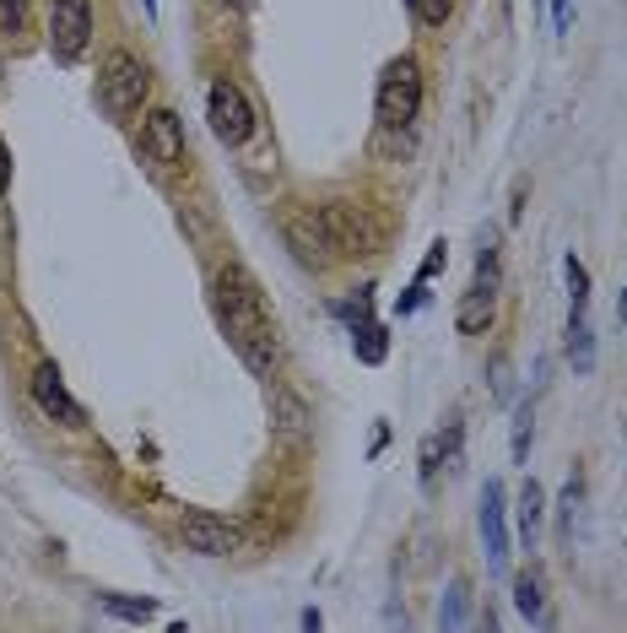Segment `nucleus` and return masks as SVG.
I'll return each mask as SVG.
<instances>
[{
  "instance_id": "f257e3e1",
  "label": "nucleus",
  "mask_w": 627,
  "mask_h": 633,
  "mask_svg": "<svg viewBox=\"0 0 627 633\" xmlns=\"http://www.w3.org/2000/svg\"><path fill=\"white\" fill-rule=\"evenodd\" d=\"M216 314H222V331L239 346V358L250 363L254 374H276L282 363V341H276V325L265 314V298H260V282H254L244 265H222L216 271Z\"/></svg>"
},
{
  "instance_id": "f03ea898",
  "label": "nucleus",
  "mask_w": 627,
  "mask_h": 633,
  "mask_svg": "<svg viewBox=\"0 0 627 633\" xmlns=\"http://www.w3.org/2000/svg\"><path fill=\"white\" fill-rule=\"evenodd\" d=\"M146 92H152L146 60L130 54V49H114V54L103 60V71H98V103H103V114L125 120V114H135V109L146 103Z\"/></svg>"
},
{
  "instance_id": "7ed1b4c3",
  "label": "nucleus",
  "mask_w": 627,
  "mask_h": 633,
  "mask_svg": "<svg viewBox=\"0 0 627 633\" xmlns=\"http://www.w3.org/2000/svg\"><path fill=\"white\" fill-rule=\"evenodd\" d=\"M282 239H287V250L303 260V265H331L335 254V239H331V222H325V207H303V201H287L282 207Z\"/></svg>"
},
{
  "instance_id": "20e7f679",
  "label": "nucleus",
  "mask_w": 627,
  "mask_h": 633,
  "mask_svg": "<svg viewBox=\"0 0 627 633\" xmlns=\"http://www.w3.org/2000/svg\"><path fill=\"white\" fill-rule=\"evenodd\" d=\"M374 109H378V125H384V130H406L412 120H417V109H422V71H417V60H390V66H384Z\"/></svg>"
},
{
  "instance_id": "39448f33",
  "label": "nucleus",
  "mask_w": 627,
  "mask_h": 633,
  "mask_svg": "<svg viewBox=\"0 0 627 633\" xmlns=\"http://www.w3.org/2000/svg\"><path fill=\"white\" fill-rule=\"evenodd\" d=\"M206 120H211V135H216V141L244 147L254 135V109H250V98H244V87L216 77V82L206 87Z\"/></svg>"
},
{
  "instance_id": "423d86ee",
  "label": "nucleus",
  "mask_w": 627,
  "mask_h": 633,
  "mask_svg": "<svg viewBox=\"0 0 627 633\" xmlns=\"http://www.w3.org/2000/svg\"><path fill=\"white\" fill-rule=\"evenodd\" d=\"M92 43V0H49V54L77 66Z\"/></svg>"
},
{
  "instance_id": "0eeeda50",
  "label": "nucleus",
  "mask_w": 627,
  "mask_h": 633,
  "mask_svg": "<svg viewBox=\"0 0 627 633\" xmlns=\"http://www.w3.org/2000/svg\"><path fill=\"white\" fill-rule=\"evenodd\" d=\"M141 152L158 163V169H179L184 163V120L173 109H152L146 125H141Z\"/></svg>"
},
{
  "instance_id": "6e6552de",
  "label": "nucleus",
  "mask_w": 627,
  "mask_h": 633,
  "mask_svg": "<svg viewBox=\"0 0 627 633\" xmlns=\"http://www.w3.org/2000/svg\"><path fill=\"white\" fill-rule=\"evenodd\" d=\"M179 536H184V547L195 552V557H233V552H239V531H233L227 520H216V514H206V509L184 514Z\"/></svg>"
},
{
  "instance_id": "1a4fd4ad",
  "label": "nucleus",
  "mask_w": 627,
  "mask_h": 633,
  "mask_svg": "<svg viewBox=\"0 0 627 633\" xmlns=\"http://www.w3.org/2000/svg\"><path fill=\"white\" fill-rule=\"evenodd\" d=\"M33 401H39L43 418L65 422V428H82V422H87L82 401L65 390V380H60V369H54V363H39V369H33Z\"/></svg>"
},
{
  "instance_id": "9d476101",
  "label": "nucleus",
  "mask_w": 627,
  "mask_h": 633,
  "mask_svg": "<svg viewBox=\"0 0 627 633\" xmlns=\"http://www.w3.org/2000/svg\"><path fill=\"white\" fill-rule=\"evenodd\" d=\"M482 547H487V563H493V569L508 563V509H503V482H487V488H482Z\"/></svg>"
},
{
  "instance_id": "9b49d317",
  "label": "nucleus",
  "mask_w": 627,
  "mask_h": 633,
  "mask_svg": "<svg viewBox=\"0 0 627 633\" xmlns=\"http://www.w3.org/2000/svg\"><path fill=\"white\" fill-rule=\"evenodd\" d=\"M325 222H331V239L335 250H363L368 244V228H363V217H357V207H346V201H331L325 207Z\"/></svg>"
},
{
  "instance_id": "f8f14e48",
  "label": "nucleus",
  "mask_w": 627,
  "mask_h": 633,
  "mask_svg": "<svg viewBox=\"0 0 627 633\" xmlns=\"http://www.w3.org/2000/svg\"><path fill=\"white\" fill-rule=\"evenodd\" d=\"M271 412H276V428H282L287 439H303V433H309V422H314V412L297 401L287 384H271Z\"/></svg>"
},
{
  "instance_id": "ddd939ff",
  "label": "nucleus",
  "mask_w": 627,
  "mask_h": 633,
  "mask_svg": "<svg viewBox=\"0 0 627 633\" xmlns=\"http://www.w3.org/2000/svg\"><path fill=\"white\" fill-rule=\"evenodd\" d=\"M455 325H461L465 336H482V331L493 325V293L471 288V293L461 298V309H455Z\"/></svg>"
},
{
  "instance_id": "4468645a",
  "label": "nucleus",
  "mask_w": 627,
  "mask_h": 633,
  "mask_svg": "<svg viewBox=\"0 0 627 633\" xmlns=\"http://www.w3.org/2000/svg\"><path fill=\"white\" fill-rule=\"evenodd\" d=\"M514 606H519V617H542V606H546V591H542V574L536 569H525L519 580H514Z\"/></svg>"
},
{
  "instance_id": "2eb2a0df",
  "label": "nucleus",
  "mask_w": 627,
  "mask_h": 633,
  "mask_svg": "<svg viewBox=\"0 0 627 633\" xmlns=\"http://www.w3.org/2000/svg\"><path fill=\"white\" fill-rule=\"evenodd\" d=\"M568 363H574L579 374L595 369V336H589L585 314H574V320H568Z\"/></svg>"
},
{
  "instance_id": "dca6fc26",
  "label": "nucleus",
  "mask_w": 627,
  "mask_h": 633,
  "mask_svg": "<svg viewBox=\"0 0 627 633\" xmlns=\"http://www.w3.org/2000/svg\"><path fill=\"white\" fill-rule=\"evenodd\" d=\"M98 601H103L109 612H120V617H130V623H146V617L158 612V601H152V595H141V601H135V595H98Z\"/></svg>"
},
{
  "instance_id": "f3484780",
  "label": "nucleus",
  "mask_w": 627,
  "mask_h": 633,
  "mask_svg": "<svg viewBox=\"0 0 627 633\" xmlns=\"http://www.w3.org/2000/svg\"><path fill=\"white\" fill-rule=\"evenodd\" d=\"M352 336H357V358H363V363H384V352H390V341H384V325H368V320H363Z\"/></svg>"
},
{
  "instance_id": "a211bd4d",
  "label": "nucleus",
  "mask_w": 627,
  "mask_h": 633,
  "mask_svg": "<svg viewBox=\"0 0 627 633\" xmlns=\"http://www.w3.org/2000/svg\"><path fill=\"white\" fill-rule=\"evenodd\" d=\"M563 277H568V298H574V314H585V303H589V271L579 265V254H568V260H563Z\"/></svg>"
},
{
  "instance_id": "6ab92c4d",
  "label": "nucleus",
  "mask_w": 627,
  "mask_h": 633,
  "mask_svg": "<svg viewBox=\"0 0 627 633\" xmlns=\"http://www.w3.org/2000/svg\"><path fill=\"white\" fill-rule=\"evenodd\" d=\"M542 488H536V482H525V493H519V531H525V536H536V525H542Z\"/></svg>"
},
{
  "instance_id": "aec40b11",
  "label": "nucleus",
  "mask_w": 627,
  "mask_h": 633,
  "mask_svg": "<svg viewBox=\"0 0 627 633\" xmlns=\"http://www.w3.org/2000/svg\"><path fill=\"white\" fill-rule=\"evenodd\" d=\"M406 6L417 11V22H427V28H444L449 11H455V0H406Z\"/></svg>"
},
{
  "instance_id": "412c9836",
  "label": "nucleus",
  "mask_w": 627,
  "mask_h": 633,
  "mask_svg": "<svg viewBox=\"0 0 627 633\" xmlns=\"http://www.w3.org/2000/svg\"><path fill=\"white\" fill-rule=\"evenodd\" d=\"M28 28V0H0V33H22Z\"/></svg>"
},
{
  "instance_id": "4be33fe9",
  "label": "nucleus",
  "mask_w": 627,
  "mask_h": 633,
  "mask_svg": "<svg viewBox=\"0 0 627 633\" xmlns=\"http://www.w3.org/2000/svg\"><path fill=\"white\" fill-rule=\"evenodd\" d=\"M476 288H482V293H498V250H493V244L476 260Z\"/></svg>"
},
{
  "instance_id": "5701e85b",
  "label": "nucleus",
  "mask_w": 627,
  "mask_h": 633,
  "mask_svg": "<svg viewBox=\"0 0 627 633\" xmlns=\"http://www.w3.org/2000/svg\"><path fill=\"white\" fill-rule=\"evenodd\" d=\"M465 623V580L449 585V601H444V629H461Z\"/></svg>"
},
{
  "instance_id": "b1692460",
  "label": "nucleus",
  "mask_w": 627,
  "mask_h": 633,
  "mask_svg": "<svg viewBox=\"0 0 627 633\" xmlns=\"http://www.w3.org/2000/svg\"><path fill=\"white\" fill-rule=\"evenodd\" d=\"M368 309H374V298H368V293H357V298H346V303H335V314H341V320H352V331L368 320Z\"/></svg>"
},
{
  "instance_id": "393cba45",
  "label": "nucleus",
  "mask_w": 627,
  "mask_h": 633,
  "mask_svg": "<svg viewBox=\"0 0 627 633\" xmlns=\"http://www.w3.org/2000/svg\"><path fill=\"white\" fill-rule=\"evenodd\" d=\"M525 439H530V406H519L514 418V461H525Z\"/></svg>"
},
{
  "instance_id": "a878e982",
  "label": "nucleus",
  "mask_w": 627,
  "mask_h": 633,
  "mask_svg": "<svg viewBox=\"0 0 627 633\" xmlns=\"http://www.w3.org/2000/svg\"><path fill=\"white\" fill-rule=\"evenodd\" d=\"M433 476H438V439L422 444V482H433Z\"/></svg>"
},
{
  "instance_id": "bb28decb",
  "label": "nucleus",
  "mask_w": 627,
  "mask_h": 633,
  "mask_svg": "<svg viewBox=\"0 0 627 633\" xmlns=\"http://www.w3.org/2000/svg\"><path fill=\"white\" fill-rule=\"evenodd\" d=\"M6 190H11V147L0 141V195H6Z\"/></svg>"
},
{
  "instance_id": "cd10ccee",
  "label": "nucleus",
  "mask_w": 627,
  "mask_h": 633,
  "mask_svg": "<svg viewBox=\"0 0 627 633\" xmlns=\"http://www.w3.org/2000/svg\"><path fill=\"white\" fill-rule=\"evenodd\" d=\"M552 28H557V33L568 28V0H552Z\"/></svg>"
},
{
  "instance_id": "c85d7f7f",
  "label": "nucleus",
  "mask_w": 627,
  "mask_h": 633,
  "mask_svg": "<svg viewBox=\"0 0 627 633\" xmlns=\"http://www.w3.org/2000/svg\"><path fill=\"white\" fill-rule=\"evenodd\" d=\"M617 314H623V325H627V293H623V298H617Z\"/></svg>"
},
{
  "instance_id": "c756f323",
  "label": "nucleus",
  "mask_w": 627,
  "mask_h": 633,
  "mask_svg": "<svg viewBox=\"0 0 627 633\" xmlns=\"http://www.w3.org/2000/svg\"><path fill=\"white\" fill-rule=\"evenodd\" d=\"M141 6H146V17H158V0H141Z\"/></svg>"
},
{
  "instance_id": "7c9ffc66",
  "label": "nucleus",
  "mask_w": 627,
  "mask_h": 633,
  "mask_svg": "<svg viewBox=\"0 0 627 633\" xmlns=\"http://www.w3.org/2000/svg\"><path fill=\"white\" fill-rule=\"evenodd\" d=\"M222 6H239V11H244V6H254V0H222Z\"/></svg>"
}]
</instances>
